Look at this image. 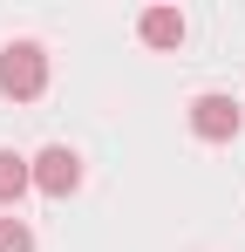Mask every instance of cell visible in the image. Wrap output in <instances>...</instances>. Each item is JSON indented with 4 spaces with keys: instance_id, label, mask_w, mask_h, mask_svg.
<instances>
[{
    "instance_id": "cell-1",
    "label": "cell",
    "mask_w": 245,
    "mask_h": 252,
    "mask_svg": "<svg viewBox=\"0 0 245 252\" xmlns=\"http://www.w3.org/2000/svg\"><path fill=\"white\" fill-rule=\"evenodd\" d=\"M41 89H48V48L41 41H7L0 48V95L34 102Z\"/></svg>"
},
{
    "instance_id": "cell-2",
    "label": "cell",
    "mask_w": 245,
    "mask_h": 252,
    "mask_svg": "<svg viewBox=\"0 0 245 252\" xmlns=\"http://www.w3.org/2000/svg\"><path fill=\"white\" fill-rule=\"evenodd\" d=\"M28 170H34V191H41V198H75V191H82V157L68 150V143H48Z\"/></svg>"
},
{
    "instance_id": "cell-3",
    "label": "cell",
    "mask_w": 245,
    "mask_h": 252,
    "mask_svg": "<svg viewBox=\"0 0 245 252\" xmlns=\"http://www.w3.org/2000/svg\"><path fill=\"white\" fill-rule=\"evenodd\" d=\"M239 123H245V109L232 102V95H218V89H204L198 102H191V129H198L204 143H232Z\"/></svg>"
},
{
    "instance_id": "cell-4",
    "label": "cell",
    "mask_w": 245,
    "mask_h": 252,
    "mask_svg": "<svg viewBox=\"0 0 245 252\" xmlns=\"http://www.w3.org/2000/svg\"><path fill=\"white\" fill-rule=\"evenodd\" d=\"M136 34H143L150 48H177L184 41V14H177V7H150V14L136 21Z\"/></svg>"
},
{
    "instance_id": "cell-5",
    "label": "cell",
    "mask_w": 245,
    "mask_h": 252,
    "mask_svg": "<svg viewBox=\"0 0 245 252\" xmlns=\"http://www.w3.org/2000/svg\"><path fill=\"white\" fill-rule=\"evenodd\" d=\"M34 184V170L28 157H14V150H0V205H21V191Z\"/></svg>"
},
{
    "instance_id": "cell-6",
    "label": "cell",
    "mask_w": 245,
    "mask_h": 252,
    "mask_svg": "<svg viewBox=\"0 0 245 252\" xmlns=\"http://www.w3.org/2000/svg\"><path fill=\"white\" fill-rule=\"evenodd\" d=\"M0 252H34V232L21 218H0Z\"/></svg>"
}]
</instances>
